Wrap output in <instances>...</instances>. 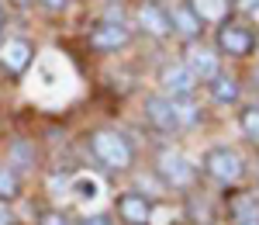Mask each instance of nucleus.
<instances>
[{"label":"nucleus","instance_id":"0eeeda50","mask_svg":"<svg viewBox=\"0 0 259 225\" xmlns=\"http://www.w3.org/2000/svg\"><path fill=\"white\" fill-rule=\"evenodd\" d=\"M128 42H132V28L121 24V21H100L90 31V49L94 52H118Z\"/></svg>","mask_w":259,"mask_h":225},{"label":"nucleus","instance_id":"5701e85b","mask_svg":"<svg viewBox=\"0 0 259 225\" xmlns=\"http://www.w3.org/2000/svg\"><path fill=\"white\" fill-rule=\"evenodd\" d=\"M232 7H239V11H259V0H232Z\"/></svg>","mask_w":259,"mask_h":225},{"label":"nucleus","instance_id":"bb28decb","mask_svg":"<svg viewBox=\"0 0 259 225\" xmlns=\"http://www.w3.org/2000/svg\"><path fill=\"white\" fill-rule=\"evenodd\" d=\"M256 180H259V163H256Z\"/></svg>","mask_w":259,"mask_h":225},{"label":"nucleus","instance_id":"b1692460","mask_svg":"<svg viewBox=\"0 0 259 225\" xmlns=\"http://www.w3.org/2000/svg\"><path fill=\"white\" fill-rule=\"evenodd\" d=\"M41 7H45V11H66V4H69V0H38Z\"/></svg>","mask_w":259,"mask_h":225},{"label":"nucleus","instance_id":"1a4fd4ad","mask_svg":"<svg viewBox=\"0 0 259 225\" xmlns=\"http://www.w3.org/2000/svg\"><path fill=\"white\" fill-rule=\"evenodd\" d=\"M159 83L162 90L169 94V97H190L194 90H197V77L183 66V62H166L159 73Z\"/></svg>","mask_w":259,"mask_h":225},{"label":"nucleus","instance_id":"9d476101","mask_svg":"<svg viewBox=\"0 0 259 225\" xmlns=\"http://www.w3.org/2000/svg\"><path fill=\"white\" fill-rule=\"evenodd\" d=\"M118 215H121V222H124V225H149L152 201H149L145 194L128 191V194H121V198H118Z\"/></svg>","mask_w":259,"mask_h":225},{"label":"nucleus","instance_id":"c85d7f7f","mask_svg":"<svg viewBox=\"0 0 259 225\" xmlns=\"http://www.w3.org/2000/svg\"><path fill=\"white\" fill-rule=\"evenodd\" d=\"M256 77H259V73H256Z\"/></svg>","mask_w":259,"mask_h":225},{"label":"nucleus","instance_id":"4468645a","mask_svg":"<svg viewBox=\"0 0 259 225\" xmlns=\"http://www.w3.org/2000/svg\"><path fill=\"white\" fill-rule=\"evenodd\" d=\"M232 225H259V198L256 194H235L228 201Z\"/></svg>","mask_w":259,"mask_h":225},{"label":"nucleus","instance_id":"ddd939ff","mask_svg":"<svg viewBox=\"0 0 259 225\" xmlns=\"http://www.w3.org/2000/svg\"><path fill=\"white\" fill-rule=\"evenodd\" d=\"M166 14H169V31H177L180 39L194 42V39L200 35V21H197V14H194L187 4H180V7L166 11Z\"/></svg>","mask_w":259,"mask_h":225},{"label":"nucleus","instance_id":"aec40b11","mask_svg":"<svg viewBox=\"0 0 259 225\" xmlns=\"http://www.w3.org/2000/svg\"><path fill=\"white\" fill-rule=\"evenodd\" d=\"M73 191H76V198H97V180H90V177H80V180L73 184Z\"/></svg>","mask_w":259,"mask_h":225},{"label":"nucleus","instance_id":"4be33fe9","mask_svg":"<svg viewBox=\"0 0 259 225\" xmlns=\"http://www.w3.org/2000/svg\"><path fill=\"white\" fill-rule=\"evenodd\" d=\"M0 225H18V218H14V211L7 208V201H0Z\"/></svg>","mask_w":259,"mask_h":225},{"label":"nucleus","instance_id":"f3484780","mask_svg":"<svg viewBox=\"0 0 259 225\" xmlns=\"http://www.w3.org/2000/svg\"><path fill=\"white\" fill-rule=\"evenodd\" d=\"M7 160H11V166H35V145L28 139H14L7 149Z\"/></svg>","mask_w":259,"mask_h":225},{"label":"nucleus","instance_id":"423d86ee","mask_svg":"<svg viewBox=\"0 0 259 225\" xmlns=\"http://www.w3.org/2000/svg\"><path fill=\"white\" fill-rule=\"evenodd\" d=\"M183 66L197 77V83H207V80H214V77L221 73L218 52L207 49L204 42H190V45H187V59H183Z\"/></svg>","mask_w":259,"mask_h":225},{"label":"nucleus","instance_id":"6ab92c4d","mask_svg":"<svg viewBox=\"0 0 259 225\" xmlns=\"http://www.w3.org/2000/svg\"><path fill=\"white\" fill-rule=\"evenodd\" d=\"M38 225H73V218H69L66 211H41Z\"/></svg>","mask_w":259,"mask_h":225},{"label":"nucleus","instance_id":"f03ea898","mask_svg":"<svg viewBox=\"0 0 259 225\" xmlns=\"http://www.w3.org/2000/svg\"><path fill=\"white\" fill-rule=\"evenodd\" d=\"M90 153H94V160L100 166H107V170H128L132 160H135V145L128 135H121L114 128H100L90 135Z\"/></svg>","mask_w":259,"mask_h":225},{"label":"nucleus","instance_id":"393cba45","mask_svg":"<svg viewBox=\"0 0 259 225\" xmlns=\"http://www.w3.org/2000/svg\"><path fill=\"white\" fill-rule=\"evenodd\" d=\"M11 4H14V7H28L31 0H11Z\"/></svg>","mask_w":259,"mask_h":225},{"label":"nucleus","instance_id":"7ed1b4c3","mask_svg":"<svg viewBox=\"0 0 259 225\" xmlns=\"http://www.w3.org/2000/svg\"><path fill=\"white\" fill-rule=\"evenodd\" d=\"M200 170L211 177V180H218V184H239L242 173H245V166H242V156L235 149H228V145H214V149H207L204 153V163Z\"/></svg>","mask_w":259,"mask_h":225},{"label":"nucleus","instance_id":"412c9836","mask_svg":"<svg viewBox=\"0 0 259 225\" xmlns=\"http://www.w3.org/2000/svg\"><path fill=\"white\" fill-rule=\"evenodd\" d=\"M76 225H114L111 222V215H104V211H97V215H83Z\"/></svg>","mask_w":259,"mask_h":225},{"label":"nucleus","instance_id":"20e7f679","mask_svg":"<svg viewBox=\"0 0 259 225\" xmlns=\"http://www.w3.org/2000/svg\"><path fill=\"white\" fill-rule=\"evenodd\" d=\"M159 177H162L169 187L187 191V187L197 180V166L190 163L183 153H177V149H166V153H159Z\"/></svg>","mask_w":259,"mask_h":225},{"label":"nucleus","instance_id":"2eb2a0df","mask_svg":"<svg viewBox=\"0 0 259 225\" xmlns=\"http://www.w3.org/2000/svg\"><path fill=\"white\" fill-rule=\"evenodd\" d=\"M207 87H211V97L218 104H235L239 101V94H242V87H239V80L235 77H214V80H207Z\"/></svg>","mask_w":259,"mask_h":225},{"label":"nucleus","instance_id":"cd10ccee","mask_svg":"<svg viewBox=\"0 0 259 225\" xmlns=\"http://www.w3.org/2000/svg\"><path fill=\"white\" fill-rule=\"evenodd\" d=\"M256 45H259V39H256Z\"/></svg>","mask_w":259,"mask_h":225},{"label":"nucleus","instance_id":"f257e3e1","mask_svg":"<svg viewBox=\"0 0 259 225\" xmlns=\"http://www.w3.org/2000/svg\"><path fill=\"white\" fill-rule=\"evenodd\" d=\"M145 122L152 125L156 132H177L183 125L197 122V107L183 104V97H149L145 101Z\"/></svg>","mask_w":259,"mask_h":225},{"label":"nucleus","instance_id":"9b49d317","mask_svg":"<svg viewBox=\"0 0 259 225\" xmlns=\"http://www.w3.org/2000/svg\"><path fill=\"white\" fill-rule=\"evenodd\" d=\"M139 24H142V31L152 35V39H166L169 35V14L162 11L159 4H152V0L139 7Z\"/></svg>","mask_w":259,"mask_h":225},{"label":"nucleus","instance_id":"39448f33","mask_svg":"<svg viewBox=\"0 0 259 225\" xmlns=\"http://www.w3.org/2000/svg\"><path fill=\"white\" fill-rule=\"evenodd\" d=\"M252 49H256V35H252L245 24L221 21V28H218V52L232 56V59H245Z\"/></svg>","mask_w":259,"mask_h":225},{"label":"nucleus","instance_id":"6e6552de","mask_svg":"<svg viewBox=\"0 0 259 225\" xmlns=\"http://www.w3.org/2000/svg\"><path fill=\"white\" fill-rule=\"evenodd\" d=\"M31 59H35V45L28 39H7L0 45V66L7 77H21L31 66Z\"/></svg>","mask_w":259,"mask_h":225},{"label":"nucleus","instance_id":"a211bd4d","mask_svg":"<svg viewBox=\"0 0 259 225\" xmlns=\"http://www.w3.org/2000/svg\"><path fill=\"white\" fill-rule=\"evenodd\" d=\"M239 122H242V132H245V139H249V142H259V107H245Z\"/></svg>","mask_w":259,"mask_h":225},{"label":"nucleus","instance_id":"a878e982","mask_svg":"<svg viewBox=\"0 0 259 225\" xmlns=\"http://www.w3.org/2000/svg\"><path fill=\"white\" fill-rule=\"evenodd\" d=\"M0 35H4V14H0Z\"/></svg>","mask_w":259,"mask_h":225},{"label":"nucleus","instance_id":"f8f14e48","mask_svg":"<svg viewBox=\"0 0 259 225\" xmlns=\"http://www.w3.org/2000/svg\"><path fill=\"white\" fill-rule=\"evenodd\" d=\"M187 7L197 14L200 24H221V21H228L232 0H187Z\"/></svg>","mask_w":259,"mask_h":225},{"label":"nucleus","instance_id":"dca6fc26","mask_svg":"<svg viewBox=\"0 0 259 225\" xmlns=\"http://www.w3.org/2000/svg\"><path fill=\"white\" fill-rule=\"evenodd\" d=\"M21 194V177L14 166L0 163V201H14Z\"/></svg>","mask_w":259,"mask_h":225}]
</instances>
